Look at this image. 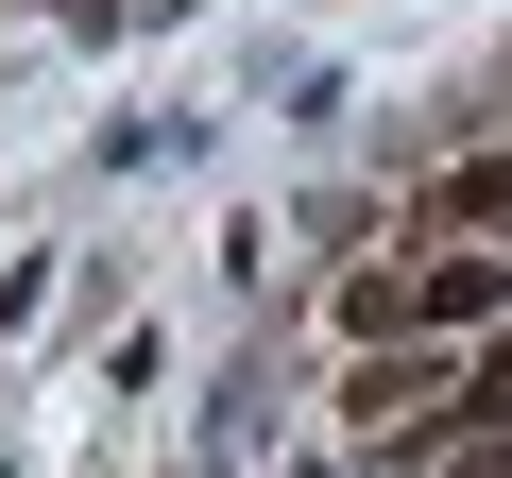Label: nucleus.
<instances>
[{"instance_id":"obj_1","label":"nucleus","mask_w":512,"mask_h":478,"mask_svg":"<svg viewBox=\"0 0 512 478\" xmlns=\"http://www.w3.org/2000/svg\"><path fill=\"white\" fill-rule=\"evenodd\" d=\"M342 427H359V444H393V427H461V359H444V342L359 359V376H342Z\"/></svg>"},{"instance_id":"obj_3","label":"nucleus","mask_w":512,"mask_h":478,"mask_svg":"<svg viewBox=\"0 0 512 478\" xmlns=\"http://www.w3.org/2000/svg\"><path fill=\"white\" fill-rule=\"evenodd\" d=\"M461 427H512V325H495V342L461 359Z\"/></svg>"},{"instance_id":"obj_2","label":"nucleus","mask_w":512,"mask_h":478,"mask_svg":"<svg viewBox=\"0 0 512 478\" xmlns=\"http://www.w3.org/2000/svg\"><path fill=\"white\" fill-rule=\"evenodd\" d=\"M427 222L461 239V257H512V154H461V171H427Z\"/></svg>"}]
</instances>
